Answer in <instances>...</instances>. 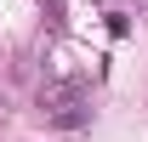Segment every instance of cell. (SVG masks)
Listing matches in <instances>:
<instances>
[{"label":"cell","mask_w":148,"mask_h":142,"mask_svg":"<svg viewBox=\"0 0 148 142\" xmlns=\"http://www.w3.org/2000/svg\"><path fill=\"white\" fill-rule=\"evenodd\" d=\"M40 114L63 131H86L91 125V97H86L80 80H46L40 85Z\"/></svg>","instance_id":"6da1fadb"},{"label":"cell","mask_w":148,"mask_h":142,"mask_svg":"<svg viewBox=\"0 0 148 142\" xmlns=\"http://www.w3.org/2000/svg\"><path fill=\"white\" fill-rule=\"evenodd\" d=\"M40 6H46V17H51V29H63V17H69V12H63V0H40Z\"/></svg>","instance_id":"7a4b0ae2"}]
</instances>
